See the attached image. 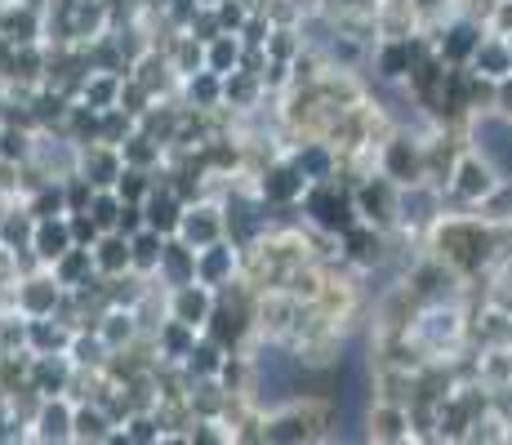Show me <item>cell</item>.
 <instances>
[{"mask_svg":"<svg viewBox=\"0 0 512 445\" xmlns=\"http://www.w3.org/2000/svg\"><path fill=\"white\" fill-rule=\"evenodd\" d=\"M223 356H228V348H223V343H214L210 334H201V339H196V348L187 352L183 370L192 374V379H219V365H223Z\"/></svg>","mask_w":512,"mask_h":445,"instance_id":"e575fe53","label":"cell"},{"mask_svg":"<svg viewBox=\"0 0 512 445\" xmlns=\"http://www.w3.org/2000/svg\"><path fill=\"white\" fill-rule=\"evenodd\" d=\"M94 330L103 334V339H107V348H112V352L134 348V343L143 339V325H139V316H134V308H116V303H107V308L98 312Z\"/></svg>","mask_w":512,"mask_h":445,"instance_id":"d6986e66","label":"cell"},{"mask_svg":"<svg viewBox=\"0 0 512 445\" xmlns=\"http://www.w3.org/2000/svg\"><path fill=\"white\" fill-rule=\"evenodd\" d=\"M152 103H156L152 89H147V85L139 81V76H125V81H121V98H116V107H125L130 116H143Z\"/></svg>","mask_w":512,"mask_h":445,"instance_id":"ee69618b","label":"cell"},{"mask_svg":"<svg viewBox=\"0 0 512 445\" xmlns=\"http://www.w3.org/2000/svg\"><path fill=\"white\" fill-rule=\"evenodd\" d=\"M308 49V41H303L299 27H272L268 36V58H281V63H294V58Z\"/></svg>","mask_w":512,"mask_h":445,"instance_id":"60d3db41","label":"cell"},{"mask_svg":"<svg viewBox=\"0 0 512 445\" xmlns=\"http://www.w3.org/2000/svg\"><path fill=\"white\" fill-rule=\"evenodd\" d=\"M499 178H504L499 165L468 143L464 156H459V165H455V178H450V187L441 192V205H446L450 214H477V205L495 192Z\"/></svg>","mask_w":512,"mask_h":445,"instance_id":"6da1fadb","label":"cell"},{"mask_svg":"<svg viewBox=\"0 0 512 445\" xmlns=\"http://www.w3.org/2000/svg\"><path fill=\"white\" fill-rule=\"evenodd\" d=\"M254 192L263 205H299L308 192V178L299 174V165L290 156H272L259 174H254Z\"/></svg>","mask_w":512,"mask_h":445,"instance_id":"ba28073f","label":"cell"},{"mask_svg":"<svg viewBox=\"0 0 512 445\" xmlns=\"http://www.w3.org/2000/svg\"><path fill=\"white\" fill-rule=\"evenodd\" d=\"M143 227H147V214H143V205H139V201H125V205H121V223H116V232L134 236V232H143Z\"/></svg>","mask_w":512,"mask_h":445,"instance_id":"681fc988","label":"cell"},{"mask_svg":"<svg viewBox=\"0 0 512 445\" xmlns=\"http://www.w3.org/2000/svg\"><path fill=\"white\" fill-rule=\"evenodd\" d=\"M63 192H67V214H85V210H90V201H94L98 187H94L81 170H76V174L63 178Z\"/></svg>","mask_w":512,"mask_h":445,"instance_id":"7bdbcfd3","label":"cell"},{"mask_svg":"<svg viewBox=\"0 0 512 445\" xmlns=\"http://www.w3.org/2000/svg\"><path fill=\"white\" fill-rule=\"evenodd\" d=\"M294 5H299L303 14H317V9H321V0H294Z\"/></svg>","mask_w":512,"mask_h":445,"instance_id":"816d5d0a","label":"cell"},{"mask_svg":"<svg viewBox=\"0 0 512 445\" xmlns=\"http://www.w3.org/2000/svg\"><path fill=\"white\" fill-rule=\"evenodd\" d=\"M23 205L36 214V219H58V214H67V192H63V178H45V183H36L32 192L23 196Z\"/></svg>","mask_w":512,"mask_h":445,"instance_id":"836d02e7","label":"cell"},{"mask_svg":"<svg viewBox=\"0 0 512 445\" xmlns=\"http://www.w3.org/2000/svg\"><path fill=\"white\" fill-rule=\"evenodd\" d=\"M72 325L58 316H27V352H67Z\"/></svg>","mask_w":512,"mask_h":445,"instance_id":"83f0119b","label":"cell"},{"mask_svg":"<svg viewBox=\"0 0 512 445\" xmlns=\"http://www.w3.org/2000/svg\"><path fill=\"white\" fill-rule=\"evenodd\" d=\"M72 419H76V401L72 397H45L41 410H36V419H32V428H27V441L67 445L72 441Z\"/></svg>","mask_w":512,"mask_h":445,"instance_id":"5bb4252c","label":"cell"},{"mask_svg":"<svg viewBox=\"0 0 512 445\" xmlns=\"http://www.w3.org/2000/svg\"><path fill=\"white\" fill-rule=\"evenodd\" d=\"M504 41H508V49H512V32H508V36H504Z\"/></svg>","mask_w":512,"mask_h":445,"instance_id":"11a10c76","label":"cell"},{"mask_svg":"<svg viewBox=\"0 0 512 445\" xmlns=\"http://www.w3.org/2000/svg\"><path fill=\"white\" fill-rule=\"evenodd\" d=\"M183 210H187V201H183L179 192H174V187H156V192L143 201L147 227H156V232H161V236H179Z\"/></svg>","mask_w":512,"mask_h":445,"instance_id":"7402d4cb","label":"cell"},{"mask_svg":"<svg viewBox=\"0 0 512 445\" xmlns=\"http://www.w3.org/2000/svg\"><path fill=\"white\" fill-rule=\"evenodd\" d=\"M5 356H9V352H5V343H0V361H5Z\"/></svg>","mask_w":512,"mask_h":445,"instance_id":"f5cc1de1","label":"cell"},{"mask_svg":"<svg viewBox=\"0 0 512 445\" xmlns=\"http://www.w3.org/2000/svg\"><path fill=\"white\" fill-rule=\"evenodd\" d=\"M495 116H512V76L504 81H495V107H490Z\"/></svg>","mask_w":512,"mask_h":445,"instance_id":"f907efd6","label":"cell"},{"mask_svg":"<svg viewBox=\"0 0 512 445\" xmlns=\"http://www.w3.org/2000/svg\"><path fill=\"white\" fill-rule=\"evenodd\" d=\"M36 134L32 125H18V121H0V161L9 165H27L36 156Z\"/></svg>","mask_w":512,"mask_h":445,"instance_id":"4dcf8cb0","label":"cell"},{"mask_svg":"<svg viewBox=\"0 0 512 445\" xmlns=\"http://www.w3.org/2000/svg\"><path fill=\"white\" fill-rule=\"evenodd\" d=\"M268 89H263V81L254 72H245V67H236V72L223 76V107L236 116H254L263 103H268Z\"/></svg>","mask_w":512,"mask_h":445,"instance_id":"e0dca14e","label":"cell"},{"mask_svg":"<svg viewBox=\"0 0 512 445\" xmlns=\"http://www.w3.org/2000/svg\"><path fill=\"white\" fill-rule=\"evenodd\" d=\"M179 236L192 250H205V245L223 241V236H228V205H223V196H201V201L187 205Z\"/></svg>","mask_w":512,"mask_h":445,"instance_id":"52a82bcc","label":"cell"},{"mask_svg":"<svg viewBox=\"0 0 512 445\" xmlns=\"http://www.w3.org/2000/svg\"><path fill=\"white\" fill-rule=\"evenodd\" d=\"M161 254H165V236L156 227H143V232L130 236V267L143 276L156 281V267H161Z\"/></svg>","mask_w":512,"mask_h":445,"instance_id":"1f68e13d","label":"cell"},{"mask_svg":"<svg viewBox=\"0 0 512 445\" xmlns=\"http://www.w3.org/2000/svg\"><path fill=\"white\" fill-rule=\"evenodd\" d=\"M352 201H357L361 223H374V227H383V232H397V219H401V187L392 183L388 174L370 170L357 187H352Z\"/></svg>","mask_w":512,"mask_h":445,"instance_id":"5b68a950","label":"cell"},{"mask_svg":"<svg viewBox=\"0 0 512 445\" xmlns=\"http://www.w3.org/2000/svg\"><path fill=\"white\" fill-rule=\"evenodd\" d=\"M214 303H219V290H210V285H201V281H187V285H179V290H170V316L196 325V330L210 325Z\"/></svg>","mask_w":512,"mask_h":445,"instance_id":"9a60e30c","label":"cell"},{"mask_svg":"<svg viewBox=\"0 0 512 445\" xmlns=\"http://www.w3.org/2000/svg\"><path fill=\"white\" fill-rule=\"evenodd\" d=\"M179 98L187 107H201V112H219V107H223V76L210 72V67H201V72L183 76Z\"/></svg>","mask_w":512,"mask_h":445,"instance_id":"cb8c5ba5","label":"cell"},{"mask_svg":"<svg viewBox=\"0 0 512 445\" xmlns=\"http://www.w3.org/2000/svg\"><path fill=\"white\" fill-rule=\"evenodd\" d=\"M121 81L125 76H116V72H90L76 103H90L94 112H107V107H116V98H121Z\"/></svg>","mask_w":512,"mask_h":445,"instance_id":"d590c367","label":"cell"},{"mask_svg":"<svg viewBox=\"0 0 512 445\" xmlns=\"http://www.w3.org/2000/svg\"><path fill=\"white\" fill-rule=\"evenodd\" d=\"M303 219L312 227H321V232L330 236H343L348 227L361 223L357 214V201H352V187L339 183V178H330V183H308V192H303Z\"/></svg>","mask_w":512,"mask_h":445,"instance_id":"3957f363","label":"cell"},{"mask_svg":"<svg viewBox=\"0 0 512 445\" xmlns=\"http://www.w3.org/2000/svg\"><path fill=\"white\" fill-rule=\"evenodd\" d=\"M241 49H245L241 36H232V32L214 36V41L205 45V67H210V72H219V76H228V72L241 67Z\"/></svg>","mask_w":512,"mask_h":445,"instance_id":"8d00e7d4","label":"cell"},{"mask_svg":"<svg viewBox=\"0 0 512 445\" xmlns=\"http://www.w3.org/2000/svg\"><path fill=\"white\" fill-rule=\"evenodd\" d=\"M339 250L357 272H374V267H383L392 259V232H383L374 223H357L339 236Z\"/></svg>","mask_w":512,"mask_h":445,"instance_id":"9c48e42d","label":"cell"},{"mask_svg":"<svg viewBox=\"0 0 512 445\" xmlns=\"http://www.w3.org/2000/svg\"><path fill=\"white\" fill-rule=\"evenodd\" d=\"M423 134L428 130H410V125H392L388 138L374 147V170L388 174L397 187H415L428 174V161H423Z\"/></svg>","mask_w":512,"mask_h":445,"instance_id":"7a4b0ae2","label":"cell"},{"mask_svg":"<svg viewBox=\"0 0 512 445\" xmlns=\"http://www.w3.org/2000/svg\"><path fill=\"white\" fill-rule=\"evenodd\" d=\"M201 5H219V0H201Z\"/></svg>","mask_w":512,"mask_h":445,"instance_id":"db71d44e","label":"cell"},{"mask_svg":"<svg viewBox=\"0 0 512 445\" xmlns=\"http://www.w3.org/2000/svg\"><path fill=\"white\" fill-rule=\"evenodd\" d=\"M67 227H72V241L76 245H94L98 236H103V227L90 219V210H85V214H67Z\"/></svg>","mask_w":512,"mask_h":445,"instance_id":"7dc6e473","label":"cell"},{"mask_svg":"<svg viewBox=\"0 0 512 445\" xmlns=\"http://www.w3.org/2000/svg\"><path fill=\"white\" fill-rule=\"evenodd\" d=\"M134 130H139V116H130L125 107H107V112H103V143L121 147Z\"/></svg>","mask_w":512,"mask_h":445,"instance_id":"b9f144b4","label":"cell"},{"mask_svg":"<svg viewBox=\"0 0 512 445\" xmlns=\"http://www.w3.org/2000/svg\"><path fill=\"white\" fill-rule=\"evenodd\" d=\"M508 121H512V116H508Z\"/></svg>","mask_w":512,"mask_h":445,"instance_id":"6f0895ef","label":"cell"},{"mask_svg":"<svg viewBox=\"0 0 512 445\" xmlns=\"http://www.w3.org/2000/svg\"><path fill=\"white\" fill-rule=\"evenodd\" d=\"M165 152H170V147L156 143V138L143 134V130H134V134L121 143L125 165H134V170H161V165H165Z\"/></svg>","mask_w":512,"mask_h":445,"instance_id":"d6a6232c","label":"cell"},{"mask_svg":"<svg viewBox=\"0 0 512 445\" xmlns=\"http://www.w3.org/2000/svg\"><path fill=\"white\" fill-rule=\"evenodd\" d=\"M116 192H121V201H147V196L156 192V170H134V165H125L121 178H116Z\"/></svg>","mask_w":512,"mask_h":445,"instance_id":"f35d334b","label":"cell"},{"mask_svg":"<svg viewBox=\"0 0 512 445\" xmlns=\"http://www.w3.org/2000/svg\"><path fill=\"white\" fill-rule=\"evenodd\" d=\"M236 276H241V245H236L232 236H223V241L196 250V281L201 285L223 290V285H232Z\"/></svg>","mask_w":512,"mask_h":445,"instance_id":"7c38bea8","label":"cell"},{"mask_svg":"<svg viewBox=\"0 0 512 445\" xmlns=\"http://www.w3.org/2000/svg\"><path fill=\"white\" fill-rule=\"evenodd\" d=\"M0 405H5V392H0Z\"/></svg>","mask_w":512,"mask_h":445,"instance_id":"9f6ffc18","label":"cell"},{"mask_svg":"<svg viewBox=\"0 0 512 445\" xmlns=\"http://www.w3.org/2000/svg\"><path fill=\"white\" fill-rule=\"evenodd\" d=\"M121 192L116 187H98L94 201H90V219L103 227V232H116V223H121Z\"/></svg>","mask_w":512,"mask_h":445,"instance_id":"ab89813d","label":"cell"},{"mask_svg":"<svg viewBox=\"0 0 512 445\" xmlns=\"http://www.w3.org/2000/svg\"><path fill=\"white\" fill-rule=\"evenodd\" d=\"M423 32H428L432 49H437V58L446 67H468L481 36H486V23L472 14H450V18H441V23H428Z\"/></svg>","mask_w":512,"mask_h":445,"instance_id":"277c9868","label":"cell"},{"mask_svg":"<svg viewBox=\"0 0 512 445\" xmlns=\"http://www.w3.org/2000/svg\"><path fill=\"white\" fill-rule=\"evenodd\" d=\"M49 272H54V281L63 285V290H81L90 276H98V267H94V245H72L67 254H58V259L49 263Z\"/></svg>","mask_w":512,"mask_h":445,"instance_id":"603a6c76","label":"cell"},{"mask_svg":"<svg viewBox=\"0 0 512 445\" xmlns=\"http://www.w3.org/2000/svg\"><path fill=\"white\" fill-rule=\"evenodd\" d=\"M187 32H192L196 41H205V45H210L214 36H223V23H219V14H214V5H201V14L187 23Z\"/></svg>","mask_w":512,"mask_h":445,"instance_id":"f6af8a7d","label":"cell"},{"mask_svg":"<svg viewBox=\"0 0 512 445\" xmlns=\"http://www.w3.org/2000/svg\"><path fill=\"white\" fill-rule=\"evenodd\" d=\"M486 32H495V36H508L512 32V0H495V5L486 9Z\"/></svg>","mask_w":512,"mask_h":445,"instance_id":"c3c4849f","label":"cell"},{"mask_svg":"<svg viewBox=\"0 0 512 445\" xmlns=\"http://www.w3.org/2000/svg\"><path fill=\"white\" fill-rule=\"evenodd\" d=\"M468 67H472V72H481L486 81H504V76H512V49H508V41H504V36H495V32H486Z\"/></svg>","mask_w":512,"mask_h":445,"instance_id":"d4e9b609","label":"cell"},{"mask_svg":"<svg viewBox=\"0 0 512 445\" xmlns=\"http://www.w3.org/2000/svg\"><path fill=\"white\" fill-rule=\"evenodd\" d=\"M116 423L112 414L98 401H76V419H72V441L76 445H112Z\"/></svg>","mask_w":512,"mask_h":445,"instance_id":"ffe728a7","label":"cell"},{"mask_svg":"<svg viewBox=\"0 0 512 445\" xmlns=\"http://www.w3.org/2000/svg\"><path fill=\"white\" fill-rule=\"evenodd\" d=\"M72 227H67V214H58V219H36V232H32V250L41 254V263L49 267L58 259V254L72 250Z\"/></svg>","mask_w":512,"mask_h":445,"instance_id":"4316f807","label":"cell"},{"mask_svg":"<svg viewBox=\"0 0 512 445\" xmlns=\"http://www.w3.org/2000/svg\"><path fill=\"white\" fill-rule=\"evenodd\" d=\"M121 170H125L121 147H112V143H85L81 147V174L90 178L94 187H116Z\"/></svg>","mask_w":512,"mask_h":445,"instance_id":"44dd1931","label":"cell"},{"mask_svg":"<svg viewBox=\"0 0 512 445\" xmlns=\"http://www.w3.org/2000/svg\"><path fill=\"white\" fill-rule=\"evenodd\" d=\"M67 356L76 361V370H103L107 356H112V348H107V339L94 330V325H81V330H72Z\"/></svg>","mask_w":512,"mask_h":445,"instance_id":"f1b7e54d","label":"cell"},{"mask_svg":"<svg viewBox=\"0 0 512 445\" xmlns=\"http://www.w3.org/2000/svg\"><path fill=\"white\" fill-rule=\"evenodd\" d=\"M219 383L228 397H254V383H259V365L250 352H228L219 365Z\"/></svg>","mask_w":512,"mask_h":445,"instance_id":"484cf974","label":"cell"},{"mask_svg":"<svg viewBox=\"0 0 512 445\" xmlns=\"http://www.w3.org/2000/svg\"><path fill=\"white\" fill-rule=\"evenodd\" d=\"M285 156L299 165V174L308 178V183H330V178H339V165H343L339 161V147H334L330 138H317V134L294 138Z\"/></svg>","mask_w":512,"mask_h":445,"instance_id":"8fae6325","label":"cell"},{"mask_svg":"<svg viewBox=\"0 0 512 445\" xmlns=\"http://www.w3.org/2000/svg\"><path fill=\"white\" fill-rule=\"evenodd\" d=\"M121 432H125V445H161V437H165L156 410H134L130 419L121 423Z\"/></svg>","mask_w":512,"mask_h":445,"instance_id":"74e56055","label":"cell"},{"mask_svg":"<svg viewBox=\"0 0 512 445\" xmlns=\"http://www.w3.org/2000/svg\"><path fill=\"white\" fill-rule=\"evenodd\" d=\"M268 36H272V18L263 14V9H254V14L245 18V27H241V41L245 45H268Z\"/></svg>","mask_w":512,"mask_h":445,"instance_id":"bcb514c9","label":"cell"},{"mask_svg":"<svg viewBox=\"0 0 512 445\" xmlns=\"http://www.w3.org/2000/svg\"><path fill=\"white\" fill-rule=\"evenodd\" d=\"M63 285L54 281V272L41 267V272H27L14 281V312L23 316H54L58 303H63Z\"/></svg>","mask_w":512,"mask_h":445,"instance_id":"30bf717a","label":"cell"},{"mask_svg":"<svg viewBox=\"0 0 512 445\" xmlns=\"http://www.w3.org/2000/svg\"><path fill=\"white\" fill-rule=\"evenodd\" d=\"M94 267L98 276H121L130 272V236L125 232H103L94 241Z\"/></svg>","mask_w":512,"mask_h":445,"instance_id":"f546056e","label":"cell"},{"mask_svg":"<svg viewBox=\"0 0 512 445\" xmlns=\"http://www.w3.org/2000/svg\"><path fill=\"white\" fill-rule=\"evenodd\" d=\"M156 281H161L165 290H179V285L196 281V250L183 236H165V254H161V267H156Z\"/></svg>","mask_w":512,"mask_h":445,"instance_id":"ac0fdd59","label":"cell"},{"mask_svg":"<svg viewBox=\"0 0 512 445\" xmlns=\"http://www.w3.org/2000/svg\"><path fill=\"white\" fill-rule=\"evenodd\" d=\"M361 441H374V445H406V441H415L410 405L370 401L366 414H361Z\"/></svg>","mask_w":512,"mask_h":445,"instance_id":"8992f818","label":"cell"},{"mask_svg":"<svg viewBox=\"0 0 512 445\" xmlns=\"http://www.w3.org/2000/svg\"><path fill=\"white\" fill-rule=\"evenodd\" d=\"M72 379H76V361L67 352H32L27 383H32L41 397H67Z\"/></svg>","mask_w":512,"mask_h":445,"instance_id":"4fadbf2b","label":"cell"},{"mask_svg":"<svg viewBox=\"0 0 512 445\" xmlns=\"http://www.w3.org/2000/svg\"><path fill=\"white\" fill-rule=\"evenodd\" d=\"M196 339H201V330H196V325L179 321V316H165V321L152 330L156 361H165V365H183V361H187V352L196 348Z\"/></svg>","mask_w":512,"mask_h":445,"instance_id":"2e32d148","label":"cell"}]
</instances>
